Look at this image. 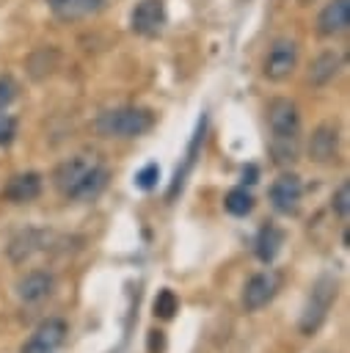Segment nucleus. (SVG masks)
I'll return each mask as SVG.
<instances>
[{
  "label": "nucleus",
  "mask_w": 350,
  "mask_h": 353,
  "mask_svg": "<svg viewBox=\"0 0 350 353\" xmlns=\"http://www.w3.org/2000/svg\"><path fill=\"white\" fill-rule=\"evenodd\" d=\"M204 127H207V119L201 116V121H198V127H196V132H193V141H190V146H187L185 165H182V168H176V174H174V182H171L168 199H174V196H176V190H182L185 176H187V171L193 168V163H196V152H198V146H201V141H204Z\"/></svg>",
  "instance_id": "obj_19"
},
{
  "label": "nucleus",
  "mask_w": 350,
  "mask_h": 353,
  "mask_svg": "<svg viewBox=\"0 0 350 353\" xmlns=\"http://www.w3.org/2000/svg\"><path fill=\"white\" fill-rule=\"evenodd\" d=\"M44 243V232H39V229H25V232H19L14 240H11V245H8V256H11V262H25L33 251H39V245Z\"/></svg>",
  "instance_id": "obj_18"
},
{
  "label": "nucleus",
  "mask_w": 350,
  "mask_h": 353,
  "mask_svg": "<svg viewBox=\"0 0 350 353\" xmlns=\"http://www.w3.org/2000/svg\"><path fill=\"white\" fill-rule=\"evenodd\" d=\"M105 0H47V6L52 8L55 17L61 19H80V17H88L94 11L102 8Z\"/></svg>",
  "instance_id": "obj_17"
},
{
  "label": "nucleus",
  "mask_w": 350,
  "mask_h": 353,
  "mask_svg": "<svg viewBox=\"0 0 350 353\" xmlns=\"http://www.w3.org/2000/svg\"><path fill=\"white\" fill-rule=\"evenodd\" d=\"M165 350V334L160 328H149L146 334V353H163Z\"/></svg>",
  "instance_id": "obj_26"
},
{
  "label": "nucleus",
  "mask_w": 350,
  "mask_h": 353,
  "mask_svg": "<svg viewBox=\"0 0 350 353\" xmlns=\"http://www.w3.org/2000/svg\"><path fill=\"white\" fill-rule=\"evenodd\" d=\"M17 138V119L8 113H0V146H8Z\"/></svg>",
  "instance_id": "obj_25"
},
{
  "label": "nucleus",
  "mask_w": 350,
  "mask_h": 353,
  "mask_svg": "<svg viewBox=\"0 0 350 353\" xmlns=\"http://www.w3.org/2000/svg\"><path fill=\"white\" fill-rule=\"evenodd\" d=\"M17 97H19V85H17V80L8 77V74H3V77H0V110H6Z\"/></svg>",
  "instance_id": "obj_24"
},
{
  "label": "nucleus",
  "mask_w": 350,
  "mask_h": 353,
  "mask_svg": "<svg viewBox=\"0 0 350 353\" xmlns=\"http://www.w3.org/2000/svg\"><path fill=\"white\" fill-rule=\"evenodd\" d=\"M347 25H350V0H331L317 14V33L325 39L344 33Z\"/></svg>",
  "instance_id": "obj_13"
},
{
  "label": "nucleus",
  "mask_w": 350,
  "mask_h": 353,
  "mask_svg": "<svg viewBox=\"0 0 350 353\" xmlns=\"http://www.w3.org/2000/svg\"><path fill=\"white\" fill-rule=\"evenodd\" d=\"M336 154H339V130H336V124L325 121V124L314 127V132L309 138V157L314 163L325 165V163H333Z\"/></svg>",
  "instance_id": "obj_12"
},
{
  "label": "nucleus",
  "mask_w": 350,
  "mask_h": 353,
  "mask_svg": "<svg viewBox=\"0 0 350 353\" xmlns=\"http://www.w3.org/2000/svg\"><path fill=\"white\" fill-rule=\"evenodd\" d=\"M278 290H281V273H278V270L267 268V270L254 273V276L245 281V287H243V309H245V312H259V309H265V306L276 298Z\"/></svg>",
  "instance_id": "obj_5"
},
{
  "label": "nucleus",
  "mask_w": 350,
  "mask_h": 353,
  "mask_svg": "<svg viewBox=\"0 0 350 353\" xmlns=\"http://www.w3.org/2000/svg\"><path fill=\"white\" fill-rule=\"evenodd\" d=\"M157 179H160V168H157V163H146V165L135 174V185H138L141 190H152V188L157 185Z\"/></svg>",
  "instance_id": "obj_23"
},
{
  "label": "nucleus",
  "mask_w": 350,
  "mask_h": 353,
  "mask_svg": "<svg viewBox=\"0 0 350 353\" xmlns=\"http://www.w3.org/2000/svg\"><path fill=\"white\" fill-rule=\"evenodd\" d=\"M267 199L273 204L276 212L281 215H295L298 207H300V199H303V182L298 174H278V179H273L270 190H267Z\"/></svg>",
  "instance_id": "obj_7"
},
{
  "label": "nucleus",
  "mask_w": 350,
  "mask_h": 353,
  "mask_svg": "<svg viewBox=\"0 0 350 353\" xmlns=\"http://www.w3.org/2000/svg\"><path fill=\"white\" fill-rule=\"evenodd\" d=\"M281 245H284V229H278V226H273V223L262 226L259 234H256V243H254L256 259L265 262V265H270V262L278 256Z\"/></svg>",
  "instance_id": "obj_15"
},
{
  "label": "nucleus",
  "mask_w": 350,
  "mask_h": 353,
  "mask_svg": "<svg viewBox=\"0 0 350 353\" xmlns=\"http://www.w3.org/2000/svg\"><path fill=\"white\" fill-rule=\"evenodd\" d=\"M223 207H226L229 215L245 218V215L254 210V196H251L245 188H231V190L226 193V199H223Z\"/></svg>",
  "instance_id": "obj_20"
},
{
  "label": "nucleus",
  "mask_w": 350,
  "mask_h": 353,
  "mask_svg": "<svg viewBox=\"0 0 350 353\" xmlns=\"http://www.w3.org/2000/svg\"><path fill=\"white\" fill-rule=\"evenodd\" d=\"M152 127H154V113L135 105L110 108L94 119V130L102 138H141Z\"/></svg>",
  "instance_id": "obj_3"
},
{
  "label": "nucleus",
  "mask_w": 350,
  "mask_h": 353,
  "mask_svg": "<svg viewBox=\"0 0 350 353\" xmlns=\"http://www.w3.org/2000/svg\"><path fill=\"white\" fill-rule=\"evenodd\" d=\"M270 127V154L278 165H292L300 154V110L287 97H273L267 102Z\"/></svg>",
  "instance_id": "obj_2"
},
{
  "label": "nucleus",
  "mask_w": 350,
  "mask_h": 353,
  "mask_svg": "<svg viewBox=\"0 0 350 353\" xmlns=\"http://www.w3.org/2000/svg\"><path fill=\"white\" fill-rule=\"evenodd\" d=\"M342 63H344V58L336 52V50H325V52H320L311 63H309V83L311 85H328L336 74H339V69H342Z\"/></svg>",
  "instance_id": "obj_14"
},
{
  "label": "nucleus",
  "mask_w": 350,
  "mask_h": 353,
  "mask_svg": "<svg viewBox=\"0 0 350 353\" xmlns=\"http://www.w3.org/2000/svg\"><path fill=\"white\" fill-rule=\"evenodd\" d=\"M295 66H298V44L292 39H276L262 63L265 77L273 83H281L295 72Z\"/></svg>",
  "instance_id": "obj_6"
},
{
  "label": "nucleus",
  "mask_w": 350,
  "mask_h": 353,
  "mask_svg": "<svg viewBox=\"0 0 350 353\" xmlns=\"http://www.w3.org/2000/svg\"><path fill=\"white\" fill-rule=\"evenodd\" d=\"M256 176H259V168H256V165H248V168L243 171V182H245V185H254Z\"/></svg>",
  "instance_id": "obj_27"
},
{
  "label": "nucleus",
  "mask_w": 350,
  "mask_h": 353,
  "mask_svg": "<svg viewBox=\"0 0 350 353\" xmlns=\"http://www.w3.org/2000/svg\"><path fill=\"white\" fill-rule=\"evenodd\" d=\"M331 210L339 221H347V212H350V182H342L336 190H333V199H331Z\"/></svg>",
  "instance_id": "obj_22"
},
{
  "label": "nucleus",
  "mask_w": 350,
  "mask_h": 353,
  "mask_svg": "<svg viewBox=\"0 0 350 353\" xmlns=\"http://www.w3.org/2000/svg\"><path fill=\"white\" fill-rule=\"evenodd\" d=\"M333 298H336V281H333L331 276H320L317 284L311 287V295H309V301H306V306H303V314H300V320H298L300 334L309 336V334H314V331L322 325V320H325V314H328Z\"/></svg>",
  "instance_id": "obj_4"
},
{
  "label": "nucleus",
  "mask_w": 350,
  "mask_h": 353,
  "mask_svg": "<svg viewBox=\"0 0 350 353\" xmlns=\"http://www.w3.org/2000/svg\"><path fill=\"white\" fill-rule=\"evenodd\" d=\"M152 309H154V317H160V320H171V317L179 312V298H176V292L168 290V287H163V290L154 295Z\"/></svg>",
  "instance_id": "obj_21"
},
{
  "label": "nucleus",
  "mask_w": 350,
  "mask_h": 353,
  "mask_svg": "<svg viewBox=\"0 0 350 353\" xmlns=\"http://www.w3.org/2000/svg\"><path fill=\"white\" fill-rule=\"evenodd\" d=\"M44 190V179L41 174L36 171H22V174H14L6 185H3V199L11 201V204H28V201H36Z\"/></svg>",
  "instance_id": "obj_11"
},
{
  "label": "nucleus",
  "mask_w": 350,
  "mask_h": 353,
  "mask_svg": "<svg viewBox=\"0 0 350 353\" xmlns=\"http://www.w3.org/2000/svg\"><path fill=\"white\" fill-rule=\"evenodd\" d=\"M130 28L138 36H157L165 28V3L163 0H141L130 11Z\"/></svg>",
  "instance_id": "obj_9"
},
{
  "label": "nucleus",
  "mask_w": 350,
  "mask_h": 353,
  "mask_svg": "<svg viewBox=\"0 0 350 353\" xmlns=\"http://www.w3.org/2000/svg\"><path fill=\"white\" fill-rule=\"evenodd\" d=\"M66 336H69V325L61 317H50L36 328V334L22 345L19 353H61Z\"/></svg>",
  "instance_id": "obj_8"
},
{
  "label": "nucleus",
  "mask_w": 350,
  "mask_h": 353,
  "mask_svg": "<svg viewBox=\"0 0 350 353\" xmlns=\"http://www.w3.org/2000/svg\"><path fill=\"white\" fill-rule=\"evenodd\" d=\"M55 290V279L50 270H30L17 281V298L25 306H39L44 303Z\"/></svg>",
  "instance_id": "obj_10"
},
{
  "label": "nucleus",
  "mask_w": 350,
  "mask_h": 353,
  "mask_svg": "<svg viewBox=\"0 0 350 353\" xmlns=\"http://www.w3.org/2000/svg\"><path fill=\"white\" fill-rule=\"evenodd\" d=\"M110 171L96 154H72L52 171L55 190L69 201H94L107 188Z\"/></svg>",
  "instance_id": "obj_1"
},
{
  "label": "nucleus",
  "mask_w": 350,
  "mask_h": 353,
  "mask_svg": "<svg viewBox=\"0 0 350 353\" xmlns=\"http://www.w3.org/2000/svg\"><path fill=\"white\" fill-rule=\"evenodd\" d=\"M25 69H28V74H30L33 80H47V77L58 69V50H52V47H39V50H33V52L28 55V61H25Z\"/></svg>",
  "instance_id": "obj_16"
}]
</instances>
